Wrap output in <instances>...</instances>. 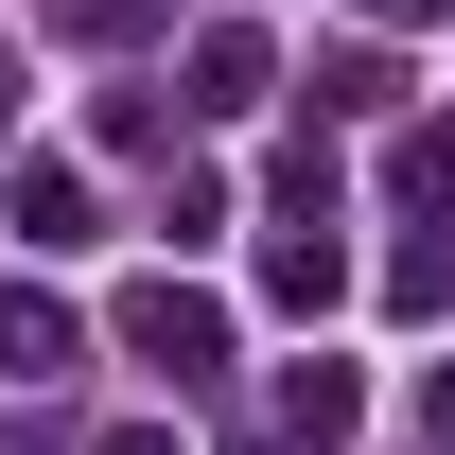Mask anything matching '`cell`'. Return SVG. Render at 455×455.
Here are the masks:
<instances>
[{"mask_svg": "<svg viewBox=\"0 0 455 455\" xmlns=\"http://www.w3.org/2000/svg\"><path fill=\"white\" fill-rule=\"evenodd\" d=\"M53 368H88V315L53 281H0V386H53Z\"/></svg>", "mask_w": 455, "mask_h": 455, "instance_id": "cell-3", "label": "cell"}, {"mask_svg": "<svg viewBox=\"0 0 455 455\" xmlns=\"http://www.w3.org/2000/svg\"><path fill=\"white\" fill-rule=\"evenodd\" d=\"M123 350H140L158 386H211V368H228V298L211 281H140V298H123Z\"/></svg>", "mask_w": 455, "mask_h": 455, "instance_id": "cell-1", "label": "cell"}, {"mask_svg": "<svg viewBox=\"0 0 455 455\" xmlns=\"http://www.w3.org/2000/svg\"><path fill=\"white\" fill-rule=\"evenodd\" d=\"M386 193H420V211H455V140H403V158H386Z\"/></svg>", "mask_w": 455, "mask_h": 455, "instance_id": "cell-8", "label": "cell"}, {"mask_svg": "<svg viewBox=\"0 0 455 455\" xmlns=\"http://www.w3.org/2000/svg\"><path fill=\"white\" fill-rule=\"evenodd\" d=\"M263 298H281V315H333V298H350V245H333V228H281V245H263Z\"/></svg>", "mask_w": 455, "mask_h": 455, "instance_id": "cell-6", "label": "cell"}, {"mask_svg": "<svg viewBox=\"0 0 455 455\" xmlns=\"http://www.w3.org/2000/svg\"><path fill=\"white\" fill-rule=\"evenodd\" d=\"M0 228H18L36 263H70V245H106V211H88V175H70V158H18V175H0Z\"/></svg>", "mask_w": 455, "mask_h": 455, "instance_id": "cell-2", "label": "cell"}, {"mask_svg": "<svg viewBox=\"0 0 455 455\" xmlns=\"http://www.w3.org/2000/svg\"><path fill=\"white\" fill-rule=\"evenodd\" d=\"M315 106H333V123H386L403 106V53H315Z\"/></svg>", "mask_w": 455, "mask_h": 455, "instance_id": "cell-7", "label": "cell"}, {"mask_svg": "<svg viewBox=\"0 0 455 455\" xmlns=\"http://www.w3.org/2000/svg\"><path fill=\"white\" fill-rule=\"evenodd\" d=\"M350 420H368V386H350L333 350H298V368H281V438H298V455H333Z\"/></svg>", "mask_w": 455, "mask_h": 455, "instance_id": "cell-5", "label": "cell"}, {"mask_svg": "<svg viewBox=\"0 0 455 455\" xmlns=\"http://www.w3.org/2000/svg\"><path fill=\"white\" fill-rule=\"evenodd\" d=\"M106 455H175V420H123V438H106Z\"/></svg>", "mask_w": 455, "mask_h": 455, "instance_id": "cell-9", "label": "cell"}, {"mask_svg": "<svg viewBox=\"0 0 455 455\" xmlns=\"http://www.w3.org/2000/svg\"><path fill=\"white\" fill-rule=\"evenodd\" d=\"M386 18H438V0H386Z\"/></svg>", "mask_w": 455, "mask_h": 455, "instance_id": "cell-10", "label": "cell"}, {"mask_svg": "<svg viewBox=\"0 0 455 455\" xmlns=\"http://www.w3.org/2000/svg\"><path fill=\"white\" fill-rule=\"evenodd\" d=\"M263 88H281V53H263L245 18H211V36H193V106H211V123H245Z\"/></svg>", "mask_w": 455, "mask_h": 455, "instance_id": "cell-4", "label": "cell"}]
</instances>
